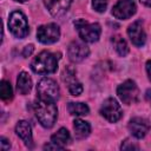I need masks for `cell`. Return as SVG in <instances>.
Segmentation results:
<instances>
[{
    "mask_svg": "<svg viewBox=\"0 0 151 151\" xmlns=\"http://www.w3.org/2000/svg\"><path fill=\"white\" fill-rule=\"evenodd\" d=\"M136 4L133 0H119L112 8V14L114 18L125 20L131 18L136 13Z\"/></svg>",
    "mask_w": 151,
    "mask_h": 151,
    "instance_id": "obj_9",
    "label": "cell"
},
{
    "mask_svg": "<svg viewBox=\"0 0 151 151\" xmlns=\"http://www.w3.org/2000/svg\"><path fill=\"white\" fill-rule=\"evenodd\" d=\"M60 57H57L55 53L48 51L40 52L31 63V68L34 73L38 74H50L54 73L58 68V60Z\"/></svg>",
    "mask_w": 151,
    "mask_h": 151,
    "instance_id": "obj_2",
    "label": "cell"
},
{
    "mask_svg": "<svg viewBox=\"0 0 151 151\" xmlns=\"http://www.w3.org/2000/svg\"><path fill=\"white\" fill-rule=\"evenodd\" d=\"M67 87H68V92L72 94V96H74V97H77V96H80L81 94V92H83V85L77 80V79H74V80H72L71 83H68L67 84Z\"/></svg>",
    "mask_w": 151,
    "mask_h": 151,
    "instance_id": "obj_21",
    "label": "cell"
},
{
    "mask_svg": "<svg viewBox=\"0 0 151 151\" xmlns=\"http://www.w3.org/2000/svg\"><path fill=\"white\" fill-rule=\"evenodd\" d=\"M33 50H34L33 45H27V46H25V47H24V51H22V55H24L25 58L29 57V55L33 53Z\"/></svg>",
    "mask_w": 151,
    "mask_h": 151,
    "instance_id": "obj_24",
    "label": "cell"
},
{
    "mask_svg": "<svg viewBox=\"0 0 151 151\" xmlns=\"http://www.w3.org/2000/svg\"><path fill=\"white\" fill-rule=\"evenodd\" d=\"M8 28L15 38H19V39L25 38L29 32L28 22L25 14L20 11L12 12L8 19Z\"/></svg>",
    "mask_w": 151,
    "mask_h": 151,
    "instance_id": "obj_4",
    "label": "cell"
},
{
    "mask_svg": "<svg viewBox=\"0 0 151 151\" xmlns=\"http://www.w3.org/2000/svg\"><path fill=\"white\" fill-rule=\"evenodd\" d=\"M15 132L21 138V140L25 143V145L29 149L33 147V138H32V129L28 122L26 120H20L18 122L15 126Z\"/></svg>",
    "mask_w": 151,
    "mask_h": 151,
    "instance_id": "obj_14",
    "label": "cell"
},
{
    "mask_svg": "<svg viewBox=\"0 0 151 151\" xmlns=\"http://www.w3.org/2000/svg\"><path fill=\"white\" fill-rule=\"evenodd\" d=\"M67 53H68V58L72 63H80L83 61L85 58L88 57L90 54V48L80 41H72L68 45L67 48Z\"/></svg>",
    "mask_w": 151,
    "mask_h": 151,
    "instance_id": "obj_10",
    "label": "cell"
},
{
    "mask_svg": "<svg viewBox=\"0 0 151 151\" xmlns=\"http://www.w3.org/2000/svg\"><path fill=\"white\" fill-rule=\"evenodd\" d=\"M112 44L114 46L116 52L120 55V57H125L129 53V46L126 44V41L120 37V35H114L112 38Z\"/></svg>",
    "mask_w": 151,
    "mask_h": 151,
    "instance_id": "obj_19",
    "label": "cell"
},
{
    "mask_svg": "<svg viewBox=\"0 0 151 151\" xmlns=\"http://www.w3.org/2000/svg\"><path fill=\"white\" fill-rule=\"evenodd\" d=\"M140 2L147 7H151V0H140Z\"/></svg>",
    "mask_w": 151,
    "mask_h": 151,
    "instance_id": "obj_28",
    "label": "cell"
},
{
    "mask_svg": "<svg viewBox=\"0 0 151 151\" xmlns=\"http://www.w3.org/2000/svg\"><path fill=\"white\" fill-rule=\"evenodd\" d=\"M71 140V136H70V132L65 129V127H61L54 134H52L51 137V142L54 143L55 145L60 146V147H65Z\"/></svg>",
    "mask_w": 151,
    "mask_h": 151,
    "instance_id": "obj_17",
    "label": "cell"
},
{
    "mask_svg": "<svg viewBox=\"0 0 151 151\" xmlns=\"http://www.w3.org/2000/svg\"><path fill=\"white\" fill-rule=\"evenodd\" d=\"M127 35H129L130 40L132 41V44L137 47H142L145 44L146 35H145V32H144V28H143L142 20H136L129 26Z\"/></svg>",
    "mask_w": 151,
    "mask_h": 151,
    "instance_id": "obj_11",
    "label": "cell"
},
{
    "mask_svg": "<svg viewBox=\"0 0 151 151\" xmlns=\"http://www.w3.org/2000/svg\"><path fill=\"white\" fill-rule=\"evenodd\" d=\"M100 114L107 122L116 123L122 118L123 111H122L120 105L118 104V101L114 98H107L100 107Z\"/></svg>",
    "mask_w": 151,
    "mask_h": 151,
    "instance_id": "obj_7",
    "label": "cell"
},
{
    "mask_svg": "<svg viewBox=\"0 0 151 151\" xmlns=\"http://www.w3.org/2000/svg\"><path fill=\"white\" fill-rule=\"evenodd\" d=\"M32 88V79L26 72H20L17 79V90L20 94H27Z\"/></svg>",
    "mask_w": 151,
    "mask_h": 151,
    "instance_id": "obj_15",
    "label": "cell"
},
{
    "mask_svg": "<svg viewBox=\"0 0 151 151\" xmlns=\"http://www.w3.org/2000/svg\"><path fill=\"white\" fill-rule=\"evenodd\" d=\"M74 26L79 33V37L85 42H94L100 37L101 28H100V25L97 22L90 24L84 19H79L74 21Z\"/></svg>",
    "mask_w": 151,
    "mask_h": 151,
    "instance_id": "obj_3",
    "label": "cell"
},
{
    "mask_svg": "<svg viewBox=\"0 0 151 151\" xmlns=\"http://www.w3.org/2000/svg\"><path fill=\"white\" fill-rule=\"evenodd\" d=\"M0 144H1V150H2V151L9 150V147H11L9 142H8V140H7L5 137H1V138H0Z\"/></svg>",
    "mask_w": 151,
    "mask_h": 151,
    "instance_id": "obj_25",
    "label": "cell"
},
{
    "mask_svg": "<svg viewBox=\"0 0 151 151\" xmlns=\"http://www.w3.org/2000/svg\"><path fill=\"white\" fill-rule=\"evenodd\" d=\"M0 94H1V99L2 100H11L13 98V90L12 86L9 84V81L7 80H2L0 84Z\"/></svg>",
    "mask_w": 151,
    "mask_h": 151,
    "instance_id": "obj_20",
    "label": "cell"
},
{
    "mask_svg": "<svg viewBox=\"0 0 151 151\" xmlns=\"http://www.w3.org/2000/svg\"><path fill=\"white\" fill-rule=\"evenodd\" d=\"M15 1H18V2H26L27 0H15Z\"/></svg>",
    "mask_w": 151,
    "mask_h": 151,
    "instance_id": "obj_29",
    "label": "cell"
},
{
    "mask_svg": "<svg viewBox=\"0 0 151 151\" xmlns=\"http://www.w3.org/2000/svg\"><path fill=\"white\" fill-rule=\"evenodd\" d=\"M73 129H74V134H76L77 139H84L91 132L90 124L85 120H81V119H76L73 122Z\"/></svg>",
    "mask_w": 151,
    "mask_h": 151,
    "instance_id": "obj_16",
    "label": "cell"
},
{
    "mask_svg": "<svg viewBox=\"0 0 151 151\" xmlns=\"http://www.w3.org/2000/svg\"><path fill=\"white\" fill-rule=\"evenodd\" d=\"M145 99L151 104V88H149V90L146 91V93H145Z\"/></svg>",
    "mask_w": 151,
    "mask_h": 151,
    "instance_id": "obj_27",
    "label": "cell"
},
{
    "mask_svg": "<svg viewBox=\"0 0 151 151\" xmlns=\"http://www.w3.org/2000/svg\"><path fill=\"white\" fill-rule=\"evenodd\" d=\"M117 94L119 97V99L126 104V105H131L138 101L139 99V90L138 86L136 85V83L133 80H125L123 84H120L117 88Z\"/></svg>",
    "mask_w": 151,
    "mask_h": 151,
    "instance_id": "obj_6",
    "label": "cell"
},
{
    "mask_svg": "<svg viewBox=\"0 0 151 151\" xmlns=\"http://www.w3.org/2000/svg\"><path fill=\"white\" fill-rule=\"evenodd\" d=\"M42 2L53 17H60L67 12L72 0H42Z\"/></svg>",
    "mask_w": 151,
    "mask_h": 151,
    "instance_id": "obj_13",
    "label": "cell"
},
{
    "mask_svg": "<svg viewBox=\"0 0 151 151\" xmlns=\"http://www.w3.org/2000/svg\"><path fill=\"white\" fill-rule=\"evenodd\" d=\"M92 6L94 8V11L103 13L106 11L107 7V0H92Z\"/></svg>",
    "mask_w": 151,
    "mask_h": 151,
    "instance_id": "obj_23",
    "label": "cell"
},
{
    "mask_svg": "<svg viewBox=\"0 0 151 151\" xmlns=\"http://www.w3.org/2000/svg\"><path fill=\"white\" fill-rule=\"evenodd\" d=\"M59 93L60 90L58 84L51 78H42L37 85V94L40 99L57 101L59 99Z\"/></svg>",
    "mask_w": 151,
    "mask_h": 151,
    "instance_id": "obj_5",
    "label": "cell"
},
{
    "mask_svg": "<svg viewBox=\"0 0 151 151\" xmlns=\"http://www.w3.org/2000/svg\"><path fill=\"white\" fill-rule=\"evenodd\" d=\"M146 72H147L149 79L151 80V60H147V63H146Z\"/></svg>",
    "mask_w": 151,
    "mask_h": 151,
    "instance_id": "obj_26",
    "label": "cell"
},
{
    "mask_svg": "<svg viewBox=\"0 0 151 151\" xmlns=\"http://www.w3.org/2000/svg\"><path fill=\"white\" fill-rule=\"evenodd\" d=\"M60 29L57 24H46L41 25L37 31V38L41 44H54L59 40Z\"/></svg>",
    "mask_w": 151,
    "mask_h": 151,
    "instance_id": "obj_8",
    "label": "cell"
},
{
    "mask_svg": "<svg viewBox=\"0 0 151 151\" xmlns=\"http://www.w3.org/2000/svg\"><path fill=\"white\" fill-rule=\"evenodd\" d=\"M120 149H122V150H139V145L137 144V142L131 140L130 138H126V139L122 143Z\"/></svg>",
    "mask_w": 151,
    "mask_h": 151,
    "instance_id": "obj_22",
    "label": "cell"
},
{
    "mask_svg": "<svg viewBox=\"0 0 151 151\" xmlns=\"http://www.w3.org/2000/svg\"><path fill=\"white\" fill-rule=\"evenodd\" d=\"M67 110L70 112V114L72 116H86L90 112V109L86 104L84 103H74L71 101L67 105Z\"/></svg>",
    "mask_w": 151,
    "mask_h": 151,
    "instance_id": "obj_18",
    "label": "cell"
},
{
    "mask_svg": "<svg viewBox=\"0 0 151 151\" xmlns=\"http://www.w3.org/2000/svg\"><path fill=\"white\" fill-rule=\"evenodd\" d=\"M34 112L38 122L41 124V126L46 129L52 127L58 117V109L55 106V101L40 98H38L34 104Z\"/></svg>",
    "mask_w": 151,
    "mask_h": 151,
    "instance_id": "obj_1",
    "label": "cell"
},
{
    "mask_svg": "<svg viewBox=\"0 0 151 151\" xmlns=\"http://www.w3.org/2000/svg\"><path fill=\"white\" fill-rule=\"evenodd\" d=\"M129 131L131 132V134L138 139L145 137V134L149 132L150 130V123L147 119L142 118V117H134L129 122Z\"/></svg>",
    "mask_w": 151,
    "mask_h": 151,
    "instance_id": "obj_12",
    "label": "cell"
}]
</instances>
